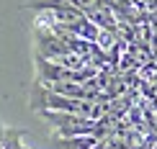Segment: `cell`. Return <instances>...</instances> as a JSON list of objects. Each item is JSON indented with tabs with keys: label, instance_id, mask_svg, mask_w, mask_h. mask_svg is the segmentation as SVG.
I'll list each match as a JSON object with an SVG mask.
<instances>
[{
	"label": "cell",
	"instance_id": "obj_1",
	"mask_svg": "<svg viewBox=\"0 0 157 149\" xmlns=\"http://www.w3.org/2000/svg\"><path fill=\"white\" fill-rule=\"evenodd\" d=\"M98 141L95 136H57L54 149H93Z\"/></svg>",
	"mask_w": 157,
	"mask_h": 149
},
{
	"label": "cell",
	"instance_id": "obj_2",
	"mask_svg": "<svg viewBox=\"0 0 157 149\" xmlns=\"http://www.w3.org/2000/svg\"><path fill=\"white\" fill-rule=\"evenodd\" d=\"M98 3H101V5H106V8H111V10H113V5H116V0H98Z\"/></svg>",
	"mask_w": 157,
	"mask_h": 149
},
{
	"label": "cell",
	"instance_id": "obj_3",
	"mask_svg": "<svg viewBox=\"0 0 157 149\" xmlns=\"http://www.w3.org/2000/svg\"><path fill=\"white\" fill-rule=\"evenodd\" d=\"M98 144H101V141H98ZM98 144H95V147H93V149H98Z\"/></svg>",
	"mask_w": 157,
	"mask_h": 149
}]
</instances>
